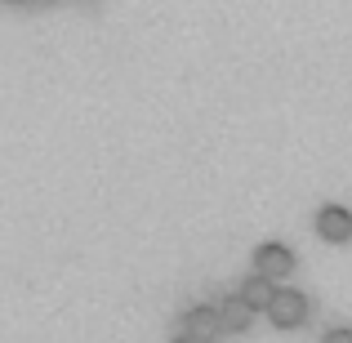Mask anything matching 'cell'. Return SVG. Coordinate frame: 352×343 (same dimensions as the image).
Wrapping results in <instances>:
<instances>
[{"label":"cell","mask_w":352,"mask_h":343,"mask_svg":"<svg viewBox=\"0 0 352 343\" xmlns=\"http://www.w3.org/2000/svg\"><path fill=\"white\" fill-rule=\"evenodd\" d=\"M272 321L276 326H299L303 317H308V294H299V290H290V285H285V290H276V299H272Z\"/></svg>","instance_id":"6da1fadb"},{"label":"cell","mask_w":352,"mask_h":343,"mask_svg":"<svg viewBox=\"0 0 352 343\" xmlns=\"http://www.w3.org/2000/svg\"><path fill=\"white\" fill-rule=\"evenodd\" d=\"M254 263H258V272H263V276H285L294 267V254L285 245H276V241H267V245L254 250Z\"/></svg>","instance_id":"7a4b0ae2"},{"label":"cell","mask_w":352,"mask_h":343,"mask_svg":"<svg viewBox=\"0 0 352 343\" xmlns=\"http://www.w3.org/2000/svg\"><path fill=\"white\" fill-rule=\"evenodd\" d=\"M219 326H223V312H214V308H192L188 317L179 321V330H183V335H197V339L219 335Z\"/></svg>","instance_id":"3957f363"},{"label":"cell","mask_w":352,"mask_h":343,"mask_svg":"<svg viewBox=\"0 0 352 343\" xmlns=\"http://www.w3.org/2000/svg\"><path fill=\"white\" fill-rule=\"evenodd\" d=\"M317 228H321V236H330V241H344L352 236V214L344 206H321V214H317Z\"/></svg>","instance_id":"277c9868"},{"label":"cell","mask_w":352,"mask_h":343,"mask_svg":"<svg viewBox=\"0 0 352 343\" xmlns=\"http://www.w3.org/2000/svg\"><path fill=\"white\" fill-rule=\"evenodd\" d=\"M241 299H250V308H272L276 290H272V281H267L263 272H250L245 285H241Z\"/></svg>","instance_id":"5b68a950"},{"label":"cell","mask_w":352,"mask_h":343,"mask_svg":"<svg viewBox=\"0 0 352 343\" xmlns=\"http://www.w3.org/2000/svg\"><path fill=\"white\" fill-rule=\"evenodd\" d=\"M219 312H223V326H232V330H245L250 321H254V308H250V299H241V294H228Z\"/></svg>","instance_id":"8992f818"},{"label":"cell","mask_w":352,"mask_h":343,"mask_svg":"<svg viewBox=\"0 0 352 343\" xmlns=\"http://www.w3.org/2000/svg\"><path fill=\"white\" fill-rule=\"evenodd\" d=\"M321 343H352V330L335 326V330H326V339H321Z\"/></svg>","instance_id":"52a82bcc"},{"label":"cell","mask_w":352,"mask_h":343,"mask_svg":"<svg viewBox=\"0 0 352 343\" xmlns=\"http://www.w3.org/2000/svg\"><path fill=\"white\" fill-rule=\"evenodd\" d=\"M174 343H206V339H197V335H174Z\"/></svg>","instance_id":"ba28073f"}]
</instances>
